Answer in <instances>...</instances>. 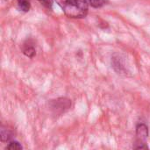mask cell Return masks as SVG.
Segmentation results:
<instances>
[{
	"instance_id": "obj_5",
	"label": "cell",
	"mask_w": 150,
	"mask_h": 150,
	"mask_svg": "<svg viewBox=\"0 0 150 150\" xmlns=\"http://www.w3.org/2000/svg\"><path fill=\"white\" fill-rule=\"evenodd\" d=\"M0 137H1V142H5L10 141L11 139H12L13 134H12V132L10 129L2 127H1V136Z\"/></svg>"
},
{
	"instance_id": "obj_6",
	"label": "cell",
	"mask_w": 150,
	"mask_h": 150,
	"mask_svg": "<svg viewBox=\"0 0 150 150\" xmlns=\"http://www.w3.org/2000/svg\"><path fill=\"white\" fill-rule=\"evenodd\" d=\"M18 8L23 11H28L30 10V2L29 0H18Z\"/></svg>"
},
{
	"instance_id": "obj_2",
	"label": "cell",
	"mask_w": 150,
	"mask_h": 150,
	"mask_svg": "<svg viewBox=\"0 0 150 150\" xmlns=\"http://www.w3.org/2000/svg\"><path fill=\"white\" fill-rule=\"evenodd\" d=\"M136 136L138 138L139 142L145 141L149 136L148 127L144 124H139L136 127Z\"/></svg>"
},
{
	"instance_id": "obj_7",
	"label": "cell",
	"mask_w": 150,
	"mask_h": 150,
	"mask_svg": "<svg viewBox=\"0 0 150 150\" xmlns=\"http://www.w3.org/2000/svg\"><path fill=\"white\" fill-rule=\"evenodd\" d=\"M87 1L89 4L94 8H100L107 3V0H87Z\"/></svg>"
},
{
	"instance_id": "obj_9",
	"label": "cell",
	"mask_w": 150,
	"mask_h": 150,
	"mask_svg": "<svg viewBox=\"0 0 150 150\" xmlns=\"http://www.w3.org/2000/svg\"><path fill=\"white\" fill-rule=\"evenodd\" d=\"M39 1H40L47 7H51V5H52V1L51 0H39Z\"/></svg>"
},
{
	"instance_id": "obj_1",
	"label": "cell",
	"mask_w": 150,
	"mask_h": 150,
	"mask_svg": "<svg viewBox=\"0 0 150 150\" xmlns=\"http://www.w3.org/2000/svg\"><path fill=\"white\" fill-rule=\"evenodd\" d=\"M70 18H83L88 12L89 3L87 0H55Z\"/></svg>"
},
{
	"instance_id": "obj_8",
	"label": "cell",
	"mask_w": 150,
	"mask_h": 150,
	"mask_svg": "<svg viewBox=\"0 0 150 150\" xmlns=\"http://www.w3.org/2000/svg\"><path fill=\"white\" fill-rule=\"evenodd\" d=\"M23 148H22V146L18 143V142H11L7 147H6V149H11V150H16V149H22Z\"/></svg>"
},
{
	"instance_id": "obj_3",
	"label": "cell",
	"mask_w": 150,
	"mask_h": 150,
	"mask_svg": "<svg viewBox=\"0 0 150 150\" xmlns=\"http://www.w3.org/2000/svg\"><path fill=\"white\" fill-rule=\"evenodd\" d=\"M53 108L56 109V111H59L61 110V112H62L64 109H69L71 103L69 102V99H66V98H60V99H57L55 101H54L53 103Z\"/></svg>"
},
{
	"instance_id": "obj_4",
	"label": "cell",
	"mask_w": 150,
	"mask_h": 150,
	"mask_svg": "<svg viewBox=\"0 0 150 150\" xmlns=\"http://www.w3.org/2000/svg\"><path fill=\"white\" fill-rule=\"evenodd\" d=\"M22 51L25 55H26L27 57H30V58L33 57L35 54L34 47H33V43H31L29 40H27L26 42L24 43V45L22 47Z\"/></svg>"
}]
</instances>
